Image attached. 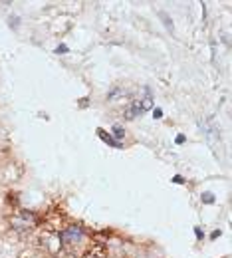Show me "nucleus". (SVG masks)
Instances as JSON below:
<instances>
[{
  "label": "nucleus",
  "mask_w": 232,
  "mask_h": 258,
  "mask_svg": "<svg viewBox=\"0 0 232 258\" xmlns=\"http://www.w3.org/2000/svg\"><path fill=\"white\" fill-rule=\"evenodd\" d=\"M195 234H196V238H202V230L201 228H195Z\"/></svg>",
  "instance_id": "9b49d317"
},
{
  "label": "nucleus",
  "mask_w": 232,
  "mask_h": 258,
  "mask_svg": "<svg viewBox=\"0 0 232 258\" xmlns=\"http://www.w3.org/2000/svg\"><path fill=\"white\" fill-rule=\"evenodd\" d=\"M58 54H64V52H68V46H64V44H60L58 46V50H56Z\"/></svg>",
  "instance_id": "6e6552de"
},
{
  "label": "nucleus",
  "mask_w": 232,
  "mask_h": 258,
  "mask_svg": "<svg viewBox=\"0 0 232 258\" xmlns=\"http://www.w3.org/2000/svg\"><path fill=\"white\" fill-rule=\"evenodd\" d=\"M161 18H163V20H165V24H167V28H171V30H173V24L169 22V18H167V14H161Z\"/></svg>",
  "instance_id": "0eeeda50"
},
{
  "label": "nucleus",
  "mask_w": 232,
  "mask_h": 258,
  "mask_svg": "<svg viewBox=\"0 0 232 258\" xmlns=\"http://www.w3.org/2000/svg\"><path fill=\"white\" fill-rule=\"evenodd\" d=\"M151 105H153V98H151V93L147 91V95H145L143 99H135L133 103L127 107V111H125V117H127V119H135L137 115L145 113V111H147Z\"/></svg>",
  "instance_id": "f257e3e1"
},
{
  "label": "nucleus",
  "mask_w": 232,
  "mask_h": 258,
  "mask_svg": "<svg viewBox=\"0 0 232 258\" xmlns=\"http://www.w3.org/2000/svg\"><path fill=\"white\" fill-rule=\"evenodd\" d=\"M153 115H155V119H159V117H161V115H163V111H161V109H159V107H157V109H155V111H153Z\"/></svg>",
  "instance_id": "1a4fd4ad"
},
{
  "label": "nucleus",
  "mask_w": 232,
  "mask_h": 258,
  "mask_svg": "<svg viewBox=\"0 0 232 258\" xmlns=\"http://www.w3.org/2000/svg\"><path fill=\"white\" fill-rule=\"evenodd\" d=\"M202 201H204V203H208V205H210V203H212L214 198H212V195H210V193H204V195H202Z\"/></svg>",
  "instance_id": "423d86ee"
},
{
  "label": "nucleus",
  "mask_w": 232,
  "mask_h": 258,
  "mask_svg": "<svg viewBox=\"0 0 232 258\" xmlns=\"http://www.w3.org/2000/svg\"><path fill=\"white\" fill-rule=\"evenodd\" d=\"M82 258H107V252L101 244H93Z\"/></svg>",
  "instance_id": "7ed1b4c3"
},
{
  "label": "nucleus",
  "mask_w": 232,
  "mask_h": 258,
  "mask_svg": "<svg viewBox=\"0 0 232 258\" xmlns=\"http://www.w3.org/2000/svg\"><path fill=\"white\" fill-rule=\"evenodd\" d=\"M177 143H179V145L185 143V135H179V137H177Z\"/></svg>",
  "instance_id": "f8f14e48"
},
{
  "label": "nucleus",
  "mask_w": 232,
  "mask_h": 258,
  "mask_svg": "<svg viewBox=\"0 0 232 258\" xmlns=\"http://www.w3.org/2000/svg\"><path fill=\"white\" fill-rule=\"evenodd\" d=\"M113 131H115V137H117V139H123V135H125L123 127H119V125H115V127H113Z\"/></svg>",
  "instance_id": "39448f33"
},
{
  "label": "nucleus",
  "mask_w": 232,
  "mask_h": 258,
  "mask_svg": "<svg viewBox=\"0 0 232 258\" xmlns=\"http://www.w3.org/2000/svg\"><path fill=\"white\" fill-rule=\"evenodd\" d=\"M97 133H99V137L103 139V141H107L109 145H113V147H119V141H115V139H113L111 135H107V133L103 131V129H97Z\"/></svg>",
  "instance_id": "20e7f679"
},
{
  "label": "nucleus",
  "mask_w": 232,
  "mask_h": 258,
  "mask_svg": "<svg viewBox=\"0 0 232 258\" xmlns=\"http://www.w3.org/2000/svg\"><path fill=\"white\" fill-rule=\"evenodd\" d=\"M83 240V230L78 228V227H69V228H64L60 232V242L66 244V246H75Z\"/></svg>",
  "instance_id": "f03ea898"
},
{
  "label": "nucleus",
  "mask_w": 232,
  "mask_h": 258,
  "mask_svg": "<svg viewBox=\"0 0 232 258\" xmlns=\"http://www.w3.org/2000/svg\"><path fill=\"white\" fill-rule=\"evenodd\" d=\"M173 183H182V177L181 175H175V177H173Z\"/></svg>",
  "instance_id": "9d476101"
}]
</instances>
